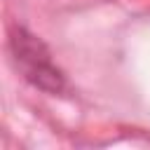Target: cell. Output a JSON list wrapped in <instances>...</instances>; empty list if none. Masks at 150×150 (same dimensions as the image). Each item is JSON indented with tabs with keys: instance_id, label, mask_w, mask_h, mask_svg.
<instances>
[{
	"instance_id": "cell-1",
	"label": "cell",
	"mask_w": 150,
	"mask_h": 150,
	"mask_svg": "<svg viewBox=\"0 0 150 150\" xmlns=\"http://www.w3.org/2000/svg\"><path fill=\"white\" fill-rule=\"evenodd\" d=\"M12 45L16 52V61H21V66L26 70V77H30L35 84H42V87H52V89L59 87V80H61L59 70L52 68L45 47L33 35L16 30V35L12 38Z\"/></svg>"
}]
</instances>
